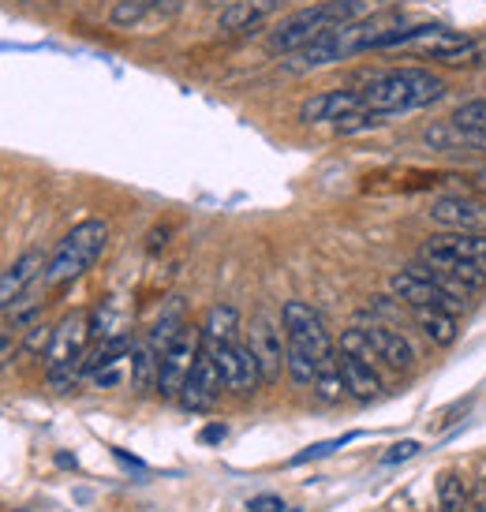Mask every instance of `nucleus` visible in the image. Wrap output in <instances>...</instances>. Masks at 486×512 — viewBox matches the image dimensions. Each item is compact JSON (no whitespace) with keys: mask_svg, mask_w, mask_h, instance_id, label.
Returning <instances> with one entry per match:
<instances>
[{"mask_svg":"<svg viewBox=\"0 0 486 512\" xmlns=\"http://www.w3.org/2000/svg\"><path fill=\"white\" fill-rule=\"evenodd\" d=\"M472 512H486V479H479V486H475V494H472Z\"/></svg>","mask_w":486,"mask_h":512,"instance_id":"obj_34","label":"nucleus"},{"mask_svg":"<svg viewBox=\"0 0 486 512\" xmlns=\"http://www.w3.org/2000/svg\"><path fill=\"white\" fill-rule=\"evenodd\" d=\"M94 382H98V389H105V385H116L120 382V363H113V367H101V370H94L90 374Z\"/></svg>","mask_w":486,"mask_h":512,"instance_id":"obj_32","label":"nucleus"},{"mask_svg":"<svg viewBox=\"0 0 486 512\" xmlns=\"http://www.w3.org/2000/svg\"><path fill=\"white\" fill-rule=\"evenodd\" d=\"M131 385H135V393H150V389H158V352H154V344H135L131 348Z\"/></svg>","mask_w":486,"mask_h":512,"instance_id":"obj_20","label":"nucleus"},{"mask_svg":"<svg viewBox=\"0 0 486 512\" xmlns=\"http://www.w3.org/2000/svg\"><path fill=\"white\" fill-rule=\"evenodd\" d=\"M415 318V326L427 333L434 344H442V348H449V344L457 341V314L445 311V307H408Z\"/></svg>","mask_w":486,"mask_h":512,"instance_id":"obj_17","label":"nucleus"},{"mask_svg":"<svg viewBox=\"0 0 486 512\" xmlns=\"http://www.w3.org/2000/svg\"><path fill=\"white\" fill-rule=\"evenodd\" d=\"M281 326H285L288 348L307 352L318 367H326V363L337 359V344H333V337H329L322 314H318L311 303H303V299H288L285 307H281Z\"/></svg>","mask_w":486,"mask_h":512,"instance_id":"obj_4","label":"nucleus"},{"mask_svg":"<svg viewBox=\"0 0 486 512\" xmlns=\"http://www.w3.org/2000/svg\"><path fill=\"white\" fill-rule=\"evenodd\" d=\"M109 247V221L101 217H86L79 225L57 243V251L49 255V266H45V285L49 288H64L79 281L86 270H94V262L105 255Z\"/></svg>","mask_w":486,"mask_h":512,"instance_id":"obj_2","label":"nucleus"},{"mask_svg":"<svg viewBox=\"0 0 486 512\" xmlns=\"http://www.w3.org/2000/svg\"><path fill=\"white\" fill-rule=\"evenodd\" d=\"M225 434H229V430L221 427V423H214V427L202 430V441H206V445H214V441H225Z\"/></svg>","mask_w":486,"mask_h":512,"instance_id":"obj_35","label":"nucleus"},{"mask_svg":"<svg viewBox=\"0 0 486 512\" xmlns=\"http://www.w3.org/2000/svg\"><path fill=\"white\" fill-rule=\"evenodd\" d=\"M337 367H341V378L348 385V397L359 400V404H371V400L382 397V378H378V367L367 363V359L352 356V352H344L337 348Z\"/></svg>","mask_w":486,"mask_h":512,"instance_id":"obj_15","label":"nucleus"},{"mask_svg":"<svg viewBox=\"0 0 486 512\" xmlns=\"http://www.w3.org/2000/svg\"><path fill=\"white\" fill-rule=\"evenodd\" d=\"M449 120H453L457 128H479V124H486V98H475V101L457 105Z\"/></svg>","mask_w":486,"mask_h":512,"instance_id":"obj_26","label":"nucleus"},{"mask_svg":"<svg viewBox=\"0 0 486 512\" xmlns=\"http://www.w3.org/2000/svg\"><path fill=\"white\" fill-rule=\"evenodd\" d=\"M359 434H344V438H333V441H318V445H311V449H303V453L292 456V464H311V460H322V456L337 453L341 445H348V441H356Z\"/></svg>","mask_w":486,"mask_h":512,"instance_id":"obj_27","label":"nucleus"},{"mask_svg":"<svg viewBox=\"0 0 486 512\" xmlns=\"http://www.w3.org/2000/svg\"><path fill=\"white\" fill-rule=\"evenodd\" d=\"M258 23H262V15L251 8V0H236V4H229V8L221 12V19H217V27L225 30V34H247V30H255Z\"/></svg>","mask_w":486,"mask_h":512,"instance_id":"obj_22","label":"nucleus"},{"mask_svg":"<svg viewBox=\"0 0 486 512\" xmlns=\"http://www.w3.org/2000/svg\"><path fill=\"white\" fill-rule=\"evenodd\" d=\"M221 389H225V382H221V370H217L214 356L202 348L199 359H195V367H191V374H187L184 389H180V404H184V412H210L217 400H221Z\"/></svg>","mask_w":486,"mask_h":512,"instance_id":"obj_10","label":"nucleus"},{"mask_svg":"<svg viewBox=\"0 0 486 512\" xmlns=\"http://www.w3.org/2000/svg\"><path fill=\"white\" fill-rule=\"evenodd\" d=\"M363 105L382 116H401V113H419L430 109L449 94L442 75H434L430 68H389V72L371 75V83L359 90Z\"/></svg>","mask_w":486,"mask_h":512,"instance_id":"obj_1","label":"nucleus"},{"mask_svg":"<svg viewBox=\"0 0 486 512\" xmlns=\"http://www.w3.org/2000/svg\"><path fill=\"white\" fill-rule=\"evenodd\" d=\"M45 266H49L45 251H23L8 270L0 273V311H8L12 303L27 296L30 288L38 285V277H45Z\"/></svg>","mask_w":486,"mask_h":512,"instance_id":"obj_11","label":"nucleus"},{"mask_svg":"<svg viewBox=\"0 0 486 512\" xmlns=\"http://www.w3.org/2000/svg\"><path fill=\"white\" fill-rule=\"evenodd\" d=\"M389 292H393V299H401L404 307H445V311H453L457 318L468 311V296H460L449 285H442L423 266L393 273L389 277Z\"/></svg>","mask_w":486,"mask_h":512,"instance_id":"obj_5","label":"nucleus"},{"mask_svg":"<svg viewBox=\"0 0 486 512\" xmlns=\"http://www.w3.org/2000/svg\"><path fill=\"white\" fill-rule=\"evenodd\" d=\"M210 356H214L217 370H221V382L225 389L232 393H255L258 385H262V374H258V363L251 356V348L243 341H229V344H202Z\"/></svg>","mask_w":486,"mask_h":512,"instance_id":"obj_9","label":"nucleus"},{"mask_svg":"<svg viewBox=\"0 0 486 512\" xmlns=\"http://www.w3.org/2000/svg\"><path fill=\"white\" fill-rule=\"evenodd\" d=\"M94 337V326H90V314L86 311H68L53 326V344L45 352V367L49 370H79L83 374V359H86V344Z\"/></svg>","mask_w":486,"mask_h":512,"instance_id":"obj_8","label":"nucleus"},{"mask_svg":"<svg viewBox=\"0 0 486 512\" xmlns=\"http://www.w3.org/2000/svg\"><path fill=\"white\" fill-rule=\"evenodd\" d=\"M285 509V501L273 498V494H266V498H251L247 501V512H281Z\"/></svg>","mask_w":486,"mask_h":512,"instance_id":"obj_31","label":"nucleus"},{"mask_svg":"<svg viewBox=\"0 0 486 512\" xmlns=\"http://www.w3.org/2000/svg\"><path fill=\"white\" fill-rule=\"evenodd\" d=\"M430 221L442 228H460V232H486V202L468 195H442L430 206Z\"/></svg>","mask_w":486,"mask_h":512,"instance_id":"obj_12","label":"nucleus"},{"mask_svg":"<svg viewBox=\"0 0 486 512\" xmlns=\"http://www.w3.org/2000/svg\"><path fill=\"white\" fill-rule=\"evenodd\" d=\"M311 389H315V397L322 400V404H341V400L348 397V385H344V378H341L337 359L326 363V367H318V378H315Z\"/></svg>","mask_w":486,"mask_h":512,"instance_id":"obj_21","label":"nucleus"},{"mask_svg":"<svg viewBox=\"0 0 486 512\" xmlns=\"http://www.w3.org/2000/svg\"><path fill=\"white\" fill-rule=\"evenodd\" d=\"M341 23H348L341 0H322V4L300 8V12H292L288 19H281V23L273 27L270 49L281 53V57H288V53H296L303 45H311L318 34H326L329 27H341Z\"/></svg>","mask_w":486,"mask_h":512,"instance_id":"obj_3","label":"nucleus"},{"mask_svg":"<svg viewBox=\"0 0 486 512\" xmlns=\"http://www.w3.org/2000/svg\"><path fill=\"white\" fill-rule=\"evenodd\" d=\"M240 341V311L229 303H217L206 314V326H202V344H229Z\"/></svg>","mask_w":486,"mask_h":512,"instance_id":"obj_18","label":"nucleus"},{"mask_svg":"<svg viewBox=\"0 0 486 512\" xmlns=\"http://www.w3.org/2000/svg\"><path fill=\"white\" fill-rule=\"evenodd\" d=\"M359 329H363V337L371 341V348L378 352V359H382L386 367L408 370L415 363V348L408 344V337H404V333H397L393 326H386V322L371 318V322H359Z\"/></svg>","mask_w":486,"mask_h":512,"instance_id":"obj_14","label":"nucleus"},{"mask_svg":"<svg viewBox=\"0 0 486 512\" xmlns=\"http://www.w3.org/2000/svg\"><path fill=\"white\" fill-rule=\"evenodd\" d=\"M472 191L486 195V165H483V169H475V172H472Z\"/></svg>","mask_w":486,"mask_h":512,"instance_id":"obj_36","label":"nucleus"},{"mask_svg":"<svg viewBox=\"0 0 486 512\" xmlns=\"http://www.w3.org/2000/svg\"><path fill=\"white\" fill-rule=\"evenodd\" d=\"M202 352V329L184 326L176 337L169 341V348L161 352L158 359V393L165 400H180V389H184L187 374L195 367V359Z\"/></svg>","mask_w":486,"mask_h":512,"instance_id":"obj_7","label":"nucleus"},{"mask_svg":"<svg viewBox=\"0 0 486 512\" xmlns=\"http://www.w3.org/2000/svg\"><path fill=\"white\" fill-rule=\"evenodd\" d=\"M434 243H442L445 251H453V255L468 258L472 266L486 273V232H460V228H442V232H434L430 236Z\"/></svg>","mask_w":486,"mask_h":512,"instance_id":"obj_16","label":"nucleus"},{"mask_svg":"<svg viewBox=\"0 0 486 512\" xmlns=\"http://www.w3.org/2000/svg\"><path fill=\"white\" fill-rule=\"evenodd\" d=\"M285 4H288V0H251V8H255L262 19H266V15H273V12H281Z\"/></svg>","mask_w":486,"mask_h":512,"instance_id":"obj_33","label":"nucleus"},{"mask_svg":"<svg viewBox=\"0 0 486 512\" xmlns=\"http://www.w3.org/2000/svg\"><path fill=\"white\" fill-rule=\"evenodd\" d=\"M408 0H341L344 8V19L348 23H356V19H371V15H382V12H393V8H401Z\"/></svg>","mask_w":486,"mask_h":512,"instance_id":"obj_24","label":"nucleus"},{"mask_svg":"<svg viewBox=\"0 0 486 512\" xmlns=\"http://www.w3.org/2000/svg\"><path fill=\"white\" fill-rule=\"evenodd\" d=\"M356 109H367L359 90H318L300 105V120L303 124H337L341 116Z\"/></svg>","mask_w":486,"mask_h":512,"instance_id":"obj_13","label":"nucleus"},{"mask_svg":"<svg viewBox=\"0 0 486 512\" xmlns=\"http://www.w3.org/2000/svg\"><path fill=\"white\" fill-rule=\"evenodd\" d=\"M460 146L472 154H486V124L479 128H460Z\"/></svg>","mask_w":486,"mask_h":512,"instance_id":"obj_29","label":"nucleus"},{"mask_svg":"<svg viewBox=\"0 0 486 512\" xmlns=\"http://www.w3.org/2000/svg\"><path fill=\"white\" fill-rule=\"evenodd\" d=\"M382 124H386V116L382 113H374V109H356V113L341 116V120L333 124V131H337V135H363V131H374V128H382Z\"/></svg>","mask_w":486,"mask_h":512,"instance_id":"obj_23","label":"nucleus"},{"mask_svg":"<svg viewBox=\"0 0 486 512\" xmlns=\"http://www.w3.org/2000/svg\"><path fill=\"white\" fill-rule=\"evenodd\" d=\"M243 344H247L251 356H255L262 385L281 382V374H285V356H288L285 326H277L270 314H255L251 326L243 329Z\"/></svg>","mask_w":486,"mask_h":512,"instance_id":"obj_6","label":"nucleus"},{"mask_svg":"<svg viewBox=\"0 0 486 512\" xmlns=\"http://www.w3.org/2000/svg\"><path fill=\"white\" fill-rule=\"evenodd\" d=\"M19 352H23V333L4 322V326H0V367H4V363H12Z\"/></svg>","mask_w":486,"mask_h":512,"instance_id":"obj_28","label":"nucleus"},{"mask_svg":"<svg viewBox=\"0 0 486 512\" xmlns=\"http://www.w3.org/2000/svg\"><path fill=\"white\" fill-rule=\"evenodd\" d=\"M131 348H135V341H131L128 333H116V337H101L98 348H94V352H86L83 374H94V370H101V367L124 363V359L131 356Z\"/></svg>","mask_w":486,"mask_h":512,"instance_id":"obj_19","label":"nucleus"},{"mask_svg":"<svg viewBox=\"0 0 486 512\" xmlns=\"http://www.w3.org/2000/svg\"><path fill=\"white\" fill-rule=\"evenodd\" d=\"M415 453H419V441H397L382 460H386V464H401V460H412Z\"/></svg>","mask_w":486,"mask_h":512,"instance_id":"obj_30","label":"nucleus"},{"mask_svg":"<svg viewBox=\"0 0 486 512\" xmlns=\"http://www.w3.org/2000/svg\"><path fill=\"white\" fill-rule=\"evenodd\" d=\"M49 344H53V326L34 322L30 329H23V352H27V356H42L45 359Z\"/></svg>","mask_w":486,"mask_h":512,"instance_id":"obj_25","label":"nucleus"},{"mask_svg":"<svg viewBox=\"0 0 486 512\" xmlns=\"http://www.w3.org/2000/svg\"><path fill=\"white\" fill-rule=\"evenodd\" d=\"M210 4H225V8H229V4H236V0H210Z\"/></svg>","mask_w":486,"mask_h":512,"instance_id":"obj_37","label":"nucleus"}]
</instances>
